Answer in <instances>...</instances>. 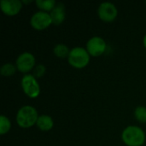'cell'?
Returning <instances> with one entry per match:
<instances>
[{
    "label": "cell",
    "instance_id": "1",
    "mask_svg": "<svg viewBox=\"0 0 146 146\" xmlns=\"http://www.w3.org/2000/svg\"><path fill=\"white\" fill-rule=\"evenodd\" d=\"M121 139L127 146H142L145 142V133L139 127L129 126L123 130Z\"/></svg>",
    "mask_w": 146,
    "mask_h": 146
},
{
    "label": "cell",
    "instance_id": "2",
    "mask_svg": "<svg viewBox=\"0 0 146 146\" xmlns=\"http://www.w3.org/2000/svg\"><path fill=\"white\" fill-rule=\"evenodd\" d=\"M36 109L30 105L22 106L16 114V123L21 128H29L37 123L38 118Z\"/></svg>",
    "mask_w": 146,
    "mask_h": 146
},
{
    "label": "cell",
    "instance_id": "3",
    "mask_svg": "<svg viewBox=\"0 0 146 146\" xmlns=\"http://www.w3.org/2000/svg\"><path fill=\"white\" fill-rule=\"evenodd\" d=\"M90 56H91L86 50V49L80 46H77L70 50L68 61V63L73 68L80 69V68H84L89 64Z\"/></svg>",
    "mask_w": 146,
    "mask_h": 146
},
{
    "label": "cell",
    "instance_id": "4",
    "mask_svg": "<svg viewBox=\"0 0 146 146\" xmlns=\"http://www.w3.org/2000/svg\"><path fill=\"white\" fill-rule=\"evenodd\" d=\"M24 93L30 98H36L40 94V86L33 74H25L21 80Z\"/></svg>",
    "mask_w": 146,
    "mask_h": 146
},
{
    "label": "cell",
    "instance_id": "5",
    "mask_svg": "<svg viewBox=\"0 0 146 146\" xmlns=\"http://www.w3.org/2000/svg\"><path fill=\"white\" fill-rule=\"evenodd\" d=\"M30 24L33 29L41 31L49 27L52 24V20L48 12L38 11L32 15L30 19Z\"/></svg>",
    "mask_w": 146,
    "mask_h": 146
},
{
    "label": "cell",
    "instance_id": "6",
    "mask_svg": "<svg viewBox=\"0 0 146 146\" xmlns=\"http://www.w3.org/2000/svg\"><path fill=\"white\" fill-rule=\"evenodd\" d=\"M98 17L104 22H112L115 20L118 15L116 6L110 2H104L100 3L98 9Z\"/></svg>",
    "mask_w": 146,
    "mask_h": 146
},
{
    "label": "cell",
    "instance_id": "7",
    "mask_svg": "<svg viewBox=\"0 0 146 146\" xmlns=\"http://www.w3.org/2000/svg\"><path fill=\"white\" fill-rule=\"evenodd\" d=\"M15 66L18 71L27 74L35 68V57L30 52H23L18 56L15 61Z\"/></svg>",
    "mask_w": 146,
    "mask_h": 146
},
{
    "label": "cell",
    "instance_id": "8",
    "mask_svg": "<svg viewBox=\"0 0 146 146\" xmlns=\"http://www.w3.org/2000/svg\"><path fill=\"white\" fill-rule=\"evenodd\" d=\"M107 48L105 40L98 36L91 38L86 43V50L92 56H100L103 55Z\"/></svg>",
    "mask_w": 146,
    "mask_h": 146
},
{
    "label": "cell",
    "instance_id": "9",
    "mask_svg": "<svg viewBox=\"0 0 146 146\" xmlns=\"http://www.w3.org/2000/svg\"><path fill=\"white\" fill-rule=\"evenodd\" d=\"M0 8L3 13L8 16H14L19 14L22 9V2L20 0H1Z\"/></svg>",
    "mask_w": 146,
    "mask_h": 146
},
{
    "label": "cell",
    "instance_id": "10",
    "mask_svg": "<svg viewBox=\"0 0 146 146\" xmlns=\"http://www.w3.org/2000/svg\"><path fill=\"white\" fill-rule=\"evenodd\" d=\"M51 20H52V24L54 25H60L62 24L66 17V13H65V7L64 4L62 3H59L56 5V7L50 11V13Z\"/></svg>",
    "mask_w": 146,
    "mask_h": 146
},
{
    "label": "cell",
    "instance_id": "11",
    "mask_svg": "<svg viewBox=\"0 0 146 146\" xmlns=\"http://www.w3.org/2000/svg\"><path fill=\"white\" fill-rule=\"evenodd\" d=\"M36 126L38 128L43 132H47L52 129L54 126L53 119L48 115H41L38 116Z\"/></svg>",
    "mask_w": 146,
    "mask_h": 146
},
{
    "label": "cell",
    "instance_id": "12",
    "mask_svg": "<svg viewBox=\"0 0 146 146\" xmlns=\"http://www.w3.org/2000/svg\"><path fill=\"white\" fill-rule=\"evenodd\" d=\"M70 50L68 47L64 44H57L53 48V53L56 56L59 58H65L68 57Z\"/></svg>",
    "mask_w": 146,
    "mask_h": 146
},
{
    "label": "cell",
    "instance_id": "13",
    "mask_svg": "<svg viewBox=\"0 0 146 146\" xmlns=\"http://www.w3.org/2000/svg\"><path fill=\"white\" fill-rule=\"evenodd\" d=\"M35 3L40 11L44 12L51 11L56 5L55 0H37Z\"/></svg>",
    "mask_w": 146,
    "mask_h": 146
},
{
    "label": "cell",
    "instance_id": "14",
    "mask_svg": "<svg viewBox=\"0 0 146 146\" xmlns=\"http://www.w3.org/2000/svg\"><path fill=\"white\" fill-rule=\"evenodd\" d=\"M16 70H17V68H16L15 65H14L13 63H10V62H7V63H4L1 67L0 73L4 77H9V76L14 75L15 73L16 72Z\"/></svg>",
    "mask_w": 146,
    "mask_h": 146
},
{
    "label": "cell",
    "instance_id": "15",
    "mask_svg": "<svg viewBox=\"0 0 146 146\" xmlns=\"http://www.w3.org/2000/svg\"><path fill=\"white\" fill-rule=\"evenodd\" d=\"M10 128H11V122L9 119L4 115H2L0 116V134L3 135L9 133Z\"/></svg>",
    "mask_w": 146,
    "mask_h": 146
},
{
    "label": "cell",
    "instance_id": "16",
    "mask_svg": "<svg viewBox=\"0 0 146 146\" xmlns=\"http://www.w3.org/2000/svg\"><path fill=\"white\" fill-rule=\"evenodd\" d=\"M134 117L138 121L141 123H146V107H137L134 110Z\"/></svg>",
    "mask_w": 146,
    "mask_h": 146
},
{
    "label": "cell",
    "instance_id": "17",
    "mask_svg": "<svg viewBox=\"0 0 146 146\" xmlns=\"http://www.w3.org/2000/svg\"><path fill=\"white\" fill-rule=\"evenodd\" d=\"M45 72H46V68H45V66L43 65V64H38V65H37V66L34 68L33 75L36 79H37V78H41V77H43V76L44 75Z\"/></svg>",
    "mask_w": 146,
    "mask_h": 146
},
{
    "label": "cell",
    "instance_id": "18",
    "mask_svg": "<svg viewBox=\"0 0 146 146\" xmlns=\"http://www.w3.org/2000/svg\"><path fill=\"white\" fill-rule=\"evenodd\" d=\"M143 44H144V46H145V48L146 49V34L145 35L144 38H143Z\"/></svg>",
    "mask_w": 146,
    "mask_h": 146
},
{
    "label": "cell",
    "instance_id": "19",
    "mask_svg": "<svg viewBox=\"0 0 146 146\" xmlns=\"http://www.w3.org/2000/svg\"><path fill=\"white\" fill-rule=\"evenodd\" d=\"M21 2H22V3H32V1H27H27H21Z\"/></svg>",
    "mask_w": 146,
    "mask_h": 146
}]
</instances>
